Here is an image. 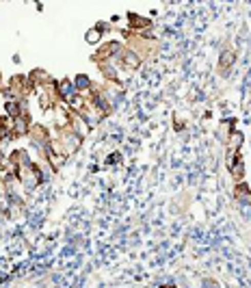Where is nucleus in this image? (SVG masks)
<instances>
[{
	"label": "nucleus",
	"mask_w": 251,
	"mask_h": 288,
	"mask_svg": "<svg viewBox=\"0 0 251 288\" xmlns=\"http://www.w3.org/2000/svg\"><path fill=\"white\" fill-rule=\"evenodd\" d=\"M234 197L236 201H240V204H251V191L247 184H238L234 189Z\"/></svg>",
	"instance_id": "39448f33"
},
{
	"label": "nucleus",
	"mask_w": 251,
	"mask_h": 288,
	"mask_svg": "<svg viewBox=\"0 0 251 288\" xmlns=\"http://www.w3.org/2000/svg\"><path fill=\"white\" fill-rule=\"evenodd\" d=\"M234 61H236V54L232 52V50H225L223 54H221V59H219V67H221V72L227 74V72L232 70V65H234Z\"/></svg>",
	"instance_id": "7ed1b4c3"
},
{
	"label": "nucleus",
	"mask_w": 251,
	"mask_h": 288,
	"mask_svg": "<svg viewBox=\"0 0 251 288\" xmlns=\"http://www.w3.org/2000/svg\"><path fill=\"white\" fill-rule=\"evenodd\" d=\"M85 39H87V44H91V46H95V44H100V42H102V33L98 31V28H91V31H87V35H85Z\"/></svg>",
	"instance_id": "6e6552de"
},
{
	"label": "nucleus",
	"mask_w": 251,
	"mask_h": 288,
	"mask_svg": "<svg viewBox=\"0 0 251 288\" xmlns=\"http://www.w3.org/2000/svg\"><path fill=\"white\" fill-rule=\"evenodd\" d=\"M56 91H59V98H61V102H70L72 98L78 91H76V85H74V80H70V78H63V80H56Z\"/></svg>",
	"instance_id": "f257e3e1"
},
{
	"label": "nucleus",
	"mask_w": 251,
	"mask_h": 288,
	"mask_svg": "<svg viewBox=\"0 0 251 288\" xmlns=\"http://www.w3.org/2000/svg\"><path fill=\"white\" fill-rule=\"evenodd\" d=\"M74 85H76V91L78 93H87V91H91L93 89V83L89 80V76H85V74H78L74 78Z\"/></svg>",
	"instance_id": "20e7f679"
},
{
	"label": "nucleus",
	"mask_w": 251,
	"mask_h": 288,
	"mask_svg": "<svg viewBox=\"0 0 251 288\" xmlns=\"http://www.w3.org/2000/svg\"><path fill=\"white\" fill-rule=\"evenodd\" d=\"M229 169V176L234 178V180H243V176H245V162H243V156H238L234 162H232V167H227Z\"/></svg>",
	"instance_id": "f03ea898"
},
{
	"label": "nucleus",
	"mask_w": 251,
	"mask_h": 288,
	"mask_svg": "<svg viewBox=\"0 0 251 288\" xmlns=\"http://www.w3.org/2000/svg\"><path fill=\"white\" fill-rule=\"evenodd\" d=\"M243 141H245L243 132H232V134H229V139H227V150H236V152H240V146H243Z\"/></svg>",
	"instance_id": "423d86ee"
},
{
	"label": "nucleus",
	"mask_w": 251,
	"mask_h": 288,
	"mask_svg": "<svg viewBox=\"0 0 251 288\" xmlns=\"http://www.w3.org/2000/svg\"><path fill=\"white\" fill-rule=\"evenodd\" d=\"M232 132H234V130H232V124H229V121H223V124L219 126V130H217V137H219V141L227 143V139H229Z\"/></svg>",
	"instance_id": "0eeeda50"
}]
</instances>
